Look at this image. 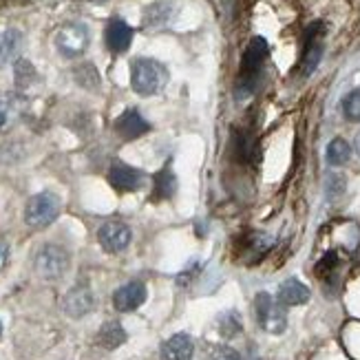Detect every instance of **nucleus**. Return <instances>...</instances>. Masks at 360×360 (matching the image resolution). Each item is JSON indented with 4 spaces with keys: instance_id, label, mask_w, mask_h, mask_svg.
<instances>
[{
    "instance_id": "f257e3e1",
    "label": "nucleus",
    "mask_w": 360,
    "mask_h": 360,
    "mask_svg": "<svg viewBox=\"0 0 360 360\" xmlns=\"http://www.w3.org/2000/svg\"><path fill=\"white\" fill-rule=\"evenodd\" d=\"M268 60V42L263 38H252L248 44V49L241 60V69H239V82H237V96L248 98L250 93L257 89L261 69Z\"/></svg>"
},
{
    "instance_id": "f03ea898",
    "label": "nucleus",
    "mask_w": 360,
    "mask_h": 360,
    "mask_svg": "<svg viewBox=\"0 0 360 360\" xmlns=\"http://www.w3.org/2000/svg\"><path fill=\"white\" fill-rule=\"evenodd\" d=\"M71 268V255L58 243H44L34 257V270L42 281H60Z\"/></svg>"
},
{
    "instance_id": "7ed1b4c3",
    "label": "nucleus",
    "mask_w": 360,
    "mask_h": 360,
    "mask_svg": "<svg viewBox=\"0 0 360 360\" xmlns=\"http://www.w3.org/2000/svg\"><path fill=\"white\" fill-rule=\"evenodd\" d=\"M60 210H62V199L51 191H42L27 201L25 224L31 230H44L60 217Z\"/></svg>"
},
{
    "instance_id": "20e7f679",
    "label": "nucleus",
    "mask_w": 360,
    "mask_h": 360,
    "mask_svg": "<svg viewBox=\"0 0 360 360\" xmlns=\"http://www.w3.org/2000/svg\"><path fill=\"white\" fill-rule=\"evenodd\" d=\"M166 84V69L150 58H137L131 65V86L137 96H155Z\"/></svg>"
},
{
    "instance_id": "39448f33",
    "label": "nucleus",
    "mask_w": 360,
    "mask_h": 360,
    "mask_svg": "<svg viewBox=\"0 0 360 360\" xmlns=\"http://www.w3.org/2000/svg\"><path fill=\"white\" fill-rule=\"evenodd\" d=\"M53 42H56V49L60 56L73 60V58H80L89 49L91 34H89L86 25H82V22H67L58 29Z\"/></svg>"
},
{
    "instance_id": "423d86ee",
    "label": "nucleus",
    "mask_w": 360,
    "mask_h": 360,
    "mask_svg": "<svg viewBox=\"0 0 360 360\" xmlns=\"http://www.w3.org/2000/svg\"><path fill=\"white\" fill-rule=\"evenodd\" d=\"M255 311H257V323L263 327L265 332L270 334H281L285 330V311H283V305L278 301H274L268 292H261L257 294L255 299Z\"/></svg>"
},
{
    "instance_id": "0eeeda50",
    "label": "nucleus",
    "mask_w": 360,
    "mask_h": 360,
    "mask_svg": "<svg viewBox=\"0 0 360 360\" xmlns=\"http://www.w3.org/2000/svg\"><path fill=\"white\" fill-rule=\"evenodd\" d=\"M96 303L98 301H96L93 290L86 283H77L65 294V299H62V309H65V314L69 319H84L96 309Z\"/></svg>"
},
{
    "instance_id": "6e6552de",
    "label": "nucleus",
    "mask_w": 360,
    "mask_h": 360,
    "mask_svg": "<svg viewBox=\"0 0 360 360\" xmlns=\"http://www.w3.org/2000/svg\"><path fill=\"white\" fill-rule=\"evenodd\" d=\"M98 241L108 255H120L131 245L133 230L124 221H106L98 230Z\"/></svg>"
},
{
    "instance_id": "1a4fd4ad",
    "label": "nucleus",
    "mask_w": 360,
    "mask_h": 360,
    "mask_svg": "<svg viewBox=\"0 0 360 360\" xmlns=\"http://www.w3.org/2000/svg\"><path fill=\"white\" fill-rule=\"evenodd\" d=\"M146 175L139 168H133L124 162H113L108 170V184L120 193H135L144 186Z\"/></svg>"
},
{
    "instance_id": "9d476101",
    "label": "nucleus",
    "mask_w": 360,
    "mask_h": 360,
    "mask_svg": "<svg viewBox=\"0 0 360 360\" xmlns=\"http://www.w3.org/2000/svg\"><path fill=\"white\" fill-rule=\"evenodd\" d=\"M148 296V290L142 281H129V283L120 285L113 292V307L122 314H129V311H135L137 307H142Z\"/></svg>"
},
{
    "instance_id": "9b49d317",
    "label": "nucleus",
    "mask_w": 360,
    "mask_h": 360,
    "mask_svg": "<svg viewBox=\"0 0 360 360\" xmlns=\"http://www.w3.org/2000/svg\"><path fill=\"white\" fill-rule=\"evenodd\" d=\"M321 58H323V27L316 22L314 27H309L307 38H305V49L301 58V75L307 77L314 73Z\"/></svg>"
},
{
    "instance_id": "f8f14e48",
    "label": "nucleus",
    "mask_w": 360,
    "mask_h": 360,
    "mask_svg": "<svg viewBox=\"0 0 360 360\" xmlns=\"http://www.w3.org/2000/svg\"><path fill=\"white\" fill-rule=\"evenodd\" d=\"M27 108V100L20 93H0V133L13 129L18 120L22 117Z\"/></svg>"
},
{
    "instance_id": "ddd939ff",
    "label": "nucleus",
    "mask_w": 360,
    "mask_h": 360,
    "mask_svg": "<svg viewBox=\"0 0 360 360\" xmlns=\"http://www.w3.org/2000/svg\"><path fill=\"white\" fill-rule=\"evenodd\" d=\"M160 356H162V360H193L195 358V340H193V336L186 334V332L173 334V336L162 342Z\"/></svg>"
},
{
    "instance_id": "4468645a",
    "label": "nucleus",
    "mask_w": 360,
    "mask_h": 360,
    "mask_svg": "<svg viewBox=\"0 0 360 360\" xmlns=\"http://www.w3.org/2000/svg\"><path fill=\"white\" fill-rule=\"evenodd\" d=\"M115 133L122 137V139H137L142 137L150 131V124L144 120V115L137 111V108H129V111H124L117 120H115Z\"/></svg>"
},
{
    "instance_id": "2eb2a0df",
    "label": "nucleus",
    "mask_w": 360,
    "mask_h": 360,
    "mask_svg": "<svg viewBox=\"0 0 360 360\" xmlns=\"http://www.w3.org/2000/svg\"><path fill=\"white\" fill-rule=\"evenodd\" d=\"M104 40L113 53H124L133 42V27L129 22H124L122 18H113L106 25Z\"/></svg>"
},
{
    "instance_id": "dca6fc26",
    "label": "nucleus",
    "mask_w": 360,
    "mask_h": 360,
    "mask_svg": "<svg viewBox=\"0 0 360 360\" xmlns=\"http://www.w3.org/2000/svg\"><path fill=\"white\" fill-rule=\"evenodd\" d=\"M177 193V177L175 173L170 170V164L164 166L160 173L153 175V193H150V199L153 201H168L173 199Z\"/></svg>"
},
{
    "instance_id": "f3484780",
    "label": "nucleus",
    "mask_w": 360,
    "mask_h": 360,
    "mask_svg": "<svg viewBox=\"0 0 360 360\" xmlns=\"http://www.w3.org/2000/svg\"><path fill=\"white\" fill-rule=\"evenodd\" d=\"M276 301L281 305H288V307L303 305V303L309 301V290H307L305 283H301L299 278H288V281L281 283V288L276 292Z\"/></svg>"
},
{
    "instance_id": "a211bd4d",
    "label": "nucleus",
    "mask_w": 360,
    "mask_h": 360,
    "mask_svg": "<svg viewBox=\"0 0 360 360\" xmlns=\"http://www.w3.org/2000/svg\"><path fill=\"white\" fill-rule=\"evenodd\" d=\"M129 334L120 321H106L98 332V345L104 349H117L127 342Z\"/></svg>"
},
{
    "instance_id": "6ab92c4d",
    "label": "nucleus",
    "mask_w": 360,
    "mask_h": 360,
    "mask_svg": "<svg viewBox=\"0 0 360 360\" xmlns=\"http://www.w3.org/2000/svg\"><path fill=\"white\" fill-rule=\"evenodd\" d=\"M20 46H22V34L18 29H7L0 34V69L11 65L18 58Z\"/></svg>"
},
{
    "instance_id": "aec40b11",
    "label": "nucleus",
    "mask_w": 360,
    "mask_h": 360,
    "mask_svg": "<svg viewBox=\"0 0 360 360\" xmlns=\"http://www.w3.org/2000/svg\"><path fill=\"white\" fill-rule=\"evenodd\" d=\"M325 158H327V164L338 168V166H345L349 160H352V146L347 144V139H342V137H334L330 144H327V153H325Z\"/></svg>"
},
{
    "instance_id": "412c9836",
    "label": "nucleus",
    "mask_w": 360,
    "mask_h": 360,
    "mask_svg": "<svg viewBox=\"0 0 360 360\" xmlns=\"http://www.w3.org/2000/svg\"><path fill=\"white\" fill-rule=\"evenodd\" d=\"M274 245V239L270 237V234H265V232H255L252 237H250L243 248H245V255L250 259H261L263 255H268L270 252V248Z\"/></svg>"
},
{
    "instance_id": "4be33fe9",
    "label": "nucleus",
    "mask_w": 360,
    "mask_h": 360,
    "mask_svg": "<svg viewBox=\"0 0 360 360\" xmlns=\"http://www.w3.org/2000/svg\"><path fill=\"white\" fill-rule=\"evenodd\" d=\"M217 327H219V334L224 338H237L243 332V323L234 309L224 311V314L217 319Z\"/></svg>"
},
{
    "instance_id": "5701e85b",
    "label": "nucleus",
    "mask_w": 360,
    "mask_h": 360,
    "mask_svg": "<svg viewBox=\"0 0 360 360\" xmlns=\"http://www.w3.org/2000/svg\"><path fill=\"white\" fill-rule=\"evenodd\" d=\"M13 73H15V84H18L20 89H27V86L38 82V71L34 69V65H31L29 60H22V58L15 60Z\"/></svg>"
},
{
    "instance_id": "b1692460",
    "label": "nucleus",
    "mask_w": 360,
    "mask_h": 360,
    "mask_svg": "<svg viewBox=\"0 0 360 360\" xmlns=\"http://www.w3.org/2000/svg\"><path fill=\"white\" fill-rule=\"evenodd\" d=\"M347 188V179L345 175L340 173H330L325 179V197L330 201H336L338 197H342V193H345Z\"/></svg>"
},
{
    "instance_id": "393cba45",
    "label": "nucleus",
    "mask_w": 360,
    "mask_h": 360,
    "mask_svg": "<svg viewBox=\"0 0 360 360\" xmlns=\"http://www.w3.org/2000/svg\"><path fill=\"white\" fill-rule=\"evenodd\" d=\"M342 113H345L349 122H360V89L349 91L342 98Z\"/></svg>"
},
{
    "instance_id": "a878e982",
    "label": "nucleus",
    "mask_w": 360,
    "mask_h": 360,
    "mask_svg": "<svg viewBox=\"0 0 360 360\" xmlns=\"http://www.w3.org/2000/svg\"><path fill=\"white\" fill-rule=\"evenodd\" d=\"M210 360H243V356L228 345H214L210 349Z\"/></svg>"
},
{
    "instance_id": "bb28decb",
    "label": "nucleus",
    "mask_w": 360,
    "mask_h": 360,
    "mask_svg": "<svg viewBox=\"0 0 360 360\" xmlns=\"http://www.w3.org/2000/svg\"><path fill=\"white\" fill-rule=\"evenodd\" d=\"M336 263H338L336 252L325 255V257H323V261H319V265H316V274H319V276H325L327 272H332V270L336 268Z\"/></svg>"
},
{
    "instance_id": "cd10ccee",
    "label": "nucleus",
    "mask_w": 360,
    "mask_h": 360,
    "mask_svg": "<svg viewBox=\"0 0 360 360\" xmlns=\"http://www.w3.org/2000/svg\"><path fill=\"white\" fill-rule=\"evenodd\" d=\"M9 257H11V248H9V243L0 241V272H3V270L7 268Z\"/></svg>"
},
{
    "instance_id": "c85d7f7f",
    "label": "nucleus",
    "mask_w": 360,
    "mask_h": 360,
    "mask_svg": "<svg viewBox=\"0 0 360 360\" xmlns=\"http://www.w3.org/2000/svg\"><path fill=\"white\" fill-rule=\"evenodd\" d=\"M354 150H356V155L360 158V133L356 135V139H354Z\"/></svg>"
},
{
    "instance_id": "c756f323",
    "label": "nucleus",
    "mask_w": 360,
    "mask_h": 360,
    "mask_svg": "<svg viewBox=\"0 0 360 360\" xmlns=\"http://www.w3.org/2000/svg\"><path fill=\"white\" fill-rule=\"evenodd\" d=\"M0 336H3V321H0Z\"/></svg>"
}]
</instances>
